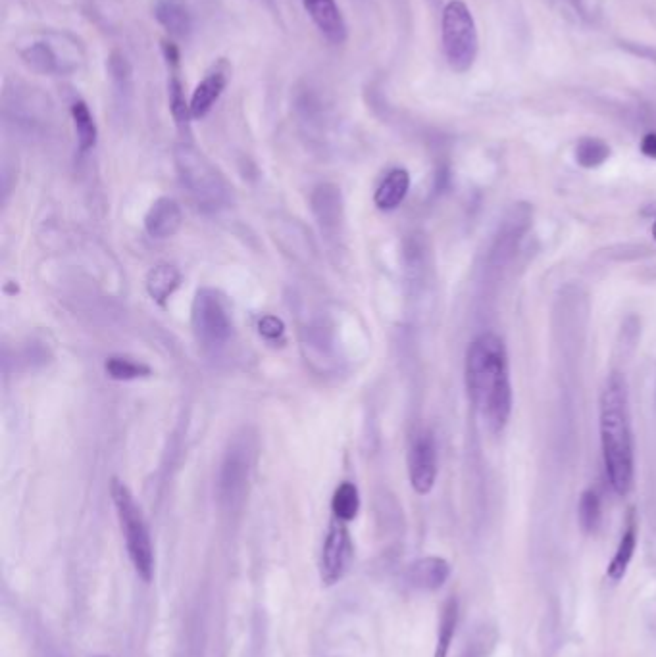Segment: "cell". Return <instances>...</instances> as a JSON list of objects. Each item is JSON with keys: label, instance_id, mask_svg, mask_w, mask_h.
<instances>
[{"label": "cell", "instance_id": "1", "mask_svg": "<svg viewBox=\"0 0 656 657\" xmlns=\"http://www.w3.org/2000/svg\"><path fill=\"white\" fill-rule=\"evenodd\" d=\"M466 387L491 433H501L512 412V387L503 341L481 335L470 344L466 356Z\"/></svg>", "mask_w": 656, "mask_h": 657}, {"label": "cell", "instance_id": "2", "mask_svg": "<svg viewBox=\"0 0 656 657\" xmlns=\"http://www.w3.org/2000/svg\"><path fill=\"white\" fill-rule=\"evenodd\" d=\"M601 446L606 477L616 494L626 496L633 487V438L626 381L612 373L601 394Z\"/></svg>", "mask_w": 656, "mask_h": 657}, {"label": "cell", "instance_id": "3", "mask_svg": "<svg viewBox=\"0 0 656 657\" xmlns=\"http://www.w3.org/2000/svg\"><path fill=\"white\" fill-rule=\"evenodd\" d=\"M112 502L116 508V515L122 527V535L126 538L127 554L133 563L137 575L151 583L154 573V552H152L151 533L145 521V515L135 502L131 490L118 479L112 481Z\"/></svg>", "mask_w": 656, "mask_h": 657}, {"label": "cell", "instance_id": "4", "mask_svg": "<svg viewBox=\"0 0 656 657\" xmlns=\"http://www.w3.org/2000/svg\"><path fill=\"white\" fill-rule=\"evenodd\" d=\"M177 173L189 195L204 210H220L229 204V187L222 173L197 148L181 145L176 148Z\"/></svg>", "mask_w": 656, "mask_h": 657}, {"label": "cell", "instance_id": "5", "mask_svg": "<svg viewBox=\"0 0 656 657\" xmlns=\"http://www.w3.org/2000/svg\"><path fill=\"white\" fill-rule=\"evenodd\" d=\"M441 41L451 70L470 72L478 58L480 39L476 20L462 0H451L445 6L441 18Z\"/></svg>", "mask_w": 656, "mask_h": 657}, {"label": "cell", "instance_id": "6", "mask_svg": "<svg viewBox=\"0 0 656 657\" xmlns=\"http://www.w3.org/2000/svg\"><path fill=\"white\" fill-rule=\"evenodd\" d=\"M193 331L204 348H222L231 337V317L218 292L202 289L193 302Z\"/></svg>", "mask_w": 656, "mask_h": 657}, {"label": "cell", "instance_id": "7", "mask_svg": "<svg viewBox=\"0 0 656 657\" xmlns=\"http://www.w3.org/2000/svg\"><path fill=\"white\" fill-rule=\"evenodd\" d=\"M254 448L249 438H235L229 444L220 469V494L233 502L243 496L253 469Z\"/></svg>", "mask_w": 656, "mask_h": 657}, {"label": "cell", "instance_id": "8", "mask_svg": "<svg viewBox=\"0 0 656 657\" xmlns=\"http://www.w3.org/2000/svg\"><path fill=\"white\" fill-rule=\"evenodd\" d=\"M351 558H353L351 535H349L345 523L335 519L329 525L328 536H326V542L322 548V561H320L322 581L329 586L339 583L349 569Z\"/></svg>", "mask_w": 656, "mask_h": 657}, {"label": "cell", "instance_id": "9", "mask_svg": "<svg viewBox=\"0 0 656 657\" xmlns=\"http://www.w3.org/2000/svg\"><path fill=\"white\" fill-rule=\"evenodd\" d=\"M408 475L410 485L418 494H429L437 479V446L435 438L428 431L420 433L412 442L408 456Z\"/></svg>", "mask_w": 656, "mask_h": 657}, {"label": "cell", "instance_id": "10", "mask_svg": "<svg viewBox=\"0 0 656 657\" xmlns=\"http://www.w3.org/2000/svg\"><path fill=\"white\" fill-rule=\"evenodd\" d=\"M229 79H231V66L226 60L214 64L212 70L204 75V79L195 87L189 100L193 120H202L214 108V104L224 95Z\"/></svg>", "mask_w": 656, "mask_h": 657}, {"label": "cell", "instance_id": "11", "mask_svg": "<svg viewBox=\"0 0 656 657\" xmlns=\"http://www.w3.org/2000/svg\"><path fill=\"white\" fill-rule=\"evenodd\" d=\"M303 6L329 43L343 45L347 41V22L335 0H303Z\"/></svg>", "mask_w": 656, "mask_h": 657}, {"label": "cell", "instance_id": "12", "mask_svg": "<svg viewBox=\"0 0 656 657\" xmlns=\"http://www.w3.org/2000/svg\"><path fill=\"white\" fill-rule=\"evenodd\" d=\"M183 225V212L181 206L174 198H158L152 202L147 216H145V229L156 241H166L177 235Z\"/></svg>", "mask_w": 656, "mask_h": 657}, {"label": "cell", "instance_id": "13", "mask_svg": "<svg viewBox=\"0 0 656 657\" xmlns=\"http://www.w3.org/2000/svg\"><path fill=\"white\" fill-rule=\"evenodd\" d=\"M406 577H408V583L412 584L414 588L439 590L451 577V565H449V561L443 560V558L429 556V558L414 561L408 567Z\"/></svg>", "mask_w": 656, "mask_h": 657}, {"label": "cell", "instance_id": "14", "mask_svg": "<svg viewBox=\"0 0 656 657\" xmlns=\"http://www.w3.org/2000/svg\"><path fill=\"white\" fill-rule=\"evenodd\" d=\"M635 546H637V521H635L633 511H630L628 525H626L624 533L620 536L616 554L606 567V577H608L610 583L618 584L626 577L631 560H633V554H635Z\"/></svg>", "mask_w": 656, "mask_h": 657}, {"label": "cell", "instance_id": "15", "mask_svg": "<svg viewBox=\"0 0 656 657\" xmlns=\"http://www.w3.org/2000/svg\"><path fill=\"white\" fill-rule=\"evenodd\" d=\"M408 189H410L408 171L403 170V168L389 171L385 175V179L379 183L378 189H376L374 202H376L379 210H383V212L395 210V208L401 206V202L408 195Z\"/></svg>", "mask_w": 656, "mask_h": 657}, {"label": "cell", "instance_id": "16", "mask_svg": "<svg viewBox=\"0 0 656 657\" xmlns=\"http://www.w3.org/2000/svg\"><path fill=\"white\" fill-rule=\"evenodd\" d=\"M181 285V273L172 264H158L147 273L145 287L152 300L164 306Z\"/></svg>", "mask_w": 656, "mask_h": 657}, {"label": "cell", "instance_id": "17", "mask_svg": "<svg viewBox=\"0 0 656 657\" xmlns=\"http://www.w3.org/2000/svg\"><path fill=\"white\" fill-rule=\"evenodd\" d=\"M72 120H74V127H76L77 145L81 152H87L91 148H95L97 141H99V129L95 118L89 110V106L83 100H77L72 104Z\"/></svg>", "mask_w": 656, "mask_h": 657}, {"label": "cell", "instance_id": "18", "mask_svg": "<svg viewBox=\"0 0 656 657\" xmlns=\"http://www.w3.org/2000/svg\"><path fill=\"white\" fill-rule=\"evenodd\" d=\"M456 625H458V602H456V598H449L441 608L433 657H449L451 644L455 638Z\"/></svg>", "mask_w": 656, "mask_h": 657}, {"label": "cell", "instance_id": "19", "mask_svg": "<svg viewBox=\"0 0 656 657\" xmlns=\"http://www.w3.org/2000/svg\"><path fill=\"white\" fill-rule=\"evenodd\" d=\"M154 16L160 25L174 37H185L191 29L189 14L176 2H168V0L158 2Z\"/></svg>", "mask_w": 656, "mask_h": 657}, {"label": "cell", "instance_id": "20", "mask_svg": "<svg viewBox=\"0 0 656 657\" xmlns=\"http://www.w3.org/2000/svg\"><path fill=\"white\" fill-rule=\"evenodd\" d=\"M331 510H333L335 519H339L343 523L353 521L354 517L358 515V510H360L358 488L354 487L353 483H341L333 492Z\"/></svg>", "mask_w": 656, "mask_h": 657}, {"label": "cell", "instance_id": "21", "mask_svg": "<svg viewBox=\"0 0 656 657\" xmlns=\"http://www.w3.org/2000/svg\"><path fill=\"white\" fill-rule=\"evenodd\" d=\"M104 369L110 379L114 381H135V379H145L151 377L152 371L149 365L135 362L126 356H110L104 362Z\"/></svg>", "mask_w": 656, "mask_h": 657}, {"label": "cell", "instance_id": "22", "mask_svg": "<svg viewBox=\"0 0 656 657\" xmlns=\"http://www.w3.org/2000/svg\"><path fill=\"white\" fill-rule=\"evenodd\" d=\"M610 156V146L595 137H585L576 146V160L581 168L593 170L603 166Z\"/></svg>", "mask_w": 656, "mask_h": 657}, {"label": "cell", "instance_id": "23", "mask_svg": "<svg viewBox=\"0 0 656 657\" xmlns=\"http://www.w3.org/2000/svg\"><path fill=\"white\" fill-rule=\"evenodd\" d=\"M581 529L585 533H595L601 525V498L595 490H585L581 494L578 508Z\"/></svg>", "mask_w": 656, "mask_h": 657}, {"label": "cell", "instance_id": "24", "mask_svg": "<svg viewBox=\"0 0 656 657\" xmlns=\"http://www.w3.org/2000/svg\"><path fill=\"white\" fill-rule=\"evenodd\" d=\"M170 110H172V116H174V120H176L179 127H189V122L193 120L191 106L185 100L183 87H181L177 77L170 81Z\"/></svg>", "mask_w": 656, "mask_h": 657}, {"label": "cell", "instance_id": "25", "mask_svg": "<svg viewBox=\"0 0 656 657\" xmlns=\"http://www.w3.org/2000/svg\"><path fill=\"white\" fill-rule=\"evenodd\" d=\"M27 64L35 68L37 72L51 73L56 70V58L52 50L45 43H37L31 49L24 52Z\"/></svg>", "mask_w": 656, "mask_h": 657}, {"label": "cell", "instance_id": "26", "mask_svg": "<svg viewBox=\"0 0 656 657\" xmlns=\"http://www.w3.org/2000/svg\"><path fill=\"white\" fill-rule=\"evenodd\" d=\"M260 333L268 339H276L283 333V325L276 317H266L260 321Z\"/></svg>", "mask_w": 656, "mask_h": 657}, {"label": "cell", "instance_id": "27", "mask_svg": "<svg viewBox=\"0 0 656 657\" xmlns=\"http://www.w3.org/2000/svg\"><path fill=\"white\" fill-rule=\"evenodd\" d=\"M641 152L647 156V158H653L656 160V133H647L641 141Z\"/></svg>", "mask_w": 656, "mask_h": 657}, {"label": "cell", "instance_id": "28", "mask_svg": "<svg viewBox=\"0 0 656 657\" xmlns=\"http://www.w3.org/2000/svg\"><path fill=\"white\" fill-rule=\"evenodd\" d=\"M162 52H164V58L168 60V64L177 66V62H179V50H177L176 45L172 41H162Z\"/></svg>", "mask_w": 656, "mask_h": 657}, {"label": "cell", "instance_id": "29", "mask_svg": "<svg viewBox=\"0 0 656 657\" xmlns=\"http://www.w3.org/2000/svg\"><path fill=\"white\" fill-rule=\"evenodd\" d=\"M653 237H655V241H656V221H655V225H653Z\"/></svg>", "mask_w": 656, "mask_h": 657}, {"label": "cell", "instance_id": "30", "mask_svg": "<svg viewBox=\"0 0 656 657\" xmlns=\"http://www.w3.org/2000/svg\"><path fill=\"white\" fill-rule=\"evenodd\" d=\"M95 657H106V656H95Z\"/></svg>", "mask_w": 656, "mask_h": 657}]
</instances>
